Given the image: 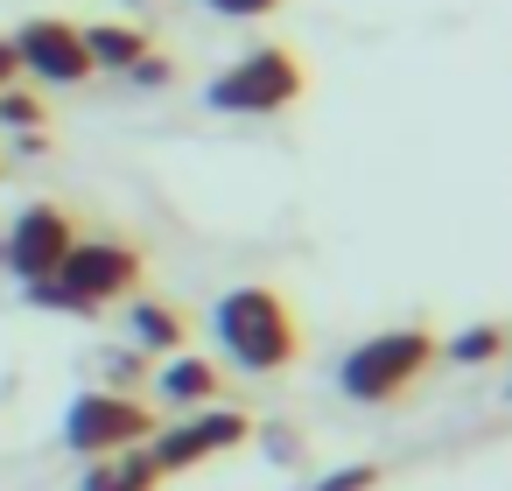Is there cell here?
<instances>
[{"instance_id": "1", "label": "cell", "mask_w": 512, "mask_h": 491, "mask_svg": "<svg viewBox=\"0 0 512 491\" xmlns=\"http://www.w3.org/2000/svg\"><path fill=\"white\" fill-rule=\"evenodd\" d=\"M22 288H29V302H36V309L92 316V309H106V302H120V295H134V288H141V253H134V246H120V239H78V246L64 253V267H57V274L22 281Z\"/></svg>"}, {"instance_id": "2", "label": "cell", "mask_w": 512, "mask_h": 491, "mask_svg": "<svg viewBox=\"0 0 512 491\" xmlns=\"http://www.w3.org/2000/svg\"><path fill=\"white\" fill-rule=\"evenodd\" d=\"M435 358H442L435 330H421V323H393V330H379V337H365V344L344 351L337 386H344V400H358V407H393V400H407L414 379H428Z\"/></svg>"}, {"instance_id": "3", "label": "cell", "mask_w": 512, "mask_h": 491, "mask_svg": "<svg viewBox=\"0 0 512 491\" xmlns=\"http://www.w3.org/2000/svg\"><path fill=\"white\" fill-rule=\"evenodd\" d=\"M211 323H218L225 358L246 365V372H288L302 358V323L274 288H232Z\"/></svg>"}, {"instance_id": "4", "label": "cell", "mask_w": 512, "mask_h": 491, "mask_svg": "<svg viewBox=\"0 0 512 491\" xmlns=\"http://www.w3.org/2000/svg\"><path fill=\"white\" fill-rule=\"evenodd\" d=\"M309 92V64L295 57V43H253L239 64H225L211 78V106L218 113H288Z\"/></svg>"}, {"instance_id": "5", "label": "cell", "mask_w": 512, "mask_h": 491, "mask_svg": "<svg viewBox=\"0 0 512 491\" xmlns=\"http://www.w3.org/2000/svg\"><path fill=\"white\" fill-rule=\"evenodd\" d=\"M155 428H162V421H155L148 400H134V393H106V386H85V393H71V407H64V442H71L78 456L141 449Z\"/></svg>"}, {"instance_id": "6", "label": "cell", "mask_w": 512, "mask_h": 491, "mask_svg": "<svg viewBox=\"0 0 512 491\" xmlns=\"http://www.w3.org/2000/svg\"><path fill=\"white\" fill-rule=\"evenodd\" d=\"M71 246H78V211L43 197V204H29V211H15L0 260H8V274H15V281H43V274H57V267H64V253H71Z\"/></svg>"}, {"instance_id": "7", "label": "cell", "mask_w": 512, "mask_h": 491, "mask_svg": "<svg viewBox=\"0 0 512 491\" xmlns=\"http://www.w3.org/2000/svg\"><path fill=\"white\" fill-rule=\"evenodd\" d=\"M246 435H253V421H246L239 407H211V414H190V421H176V428H155L141 449H148V463H155L162 477H183V470H197L204 456L239 449Z\"/></svg>"}, {"instance_id": "8", "label": "cell", "mask_w": 512, "mask_h": 491, "mask_svg": "<svg viewBox=\"0 0 512 491\" xmlns=\"http://www.w3.org/2000/svg\"><path fill=\"white\" fill-rule=\"evenodd\" d=\"M15 57H22V71H29V78H43V85H57V92L92 78L85 29H71L64 15H29V22L15 29Z\"/></svg>"}, {"instance_id": "9", "label": "cell", "mask_w": 512, "mask_h": 491, "mask_svg": "<svg viewBox=\"0 0 512 491\" xmlns=\"http://www.w3.org/2000/svg\"><path fill=\"white\" fill-rule=\"evenodd\" d=\"M127 344L176 358V351H190V316L169 309V302H134V309H127Z\"/></svg>"}, {"instance_id": "10", "label": "cell", "mask_w": 512, "mask_h": 491, "mask_svg": "<svg viewBox=\"0 0 512 491\" xmlns=\"http://www.w3.org/2000/svg\"><path fill=\"white\" fill-rule=\"evenodd\" d=\"M155 484H162V470L148 463V449H113V456H92L78 491H155Z\"/></svg>"}, {"instance_id": "11", "label": "cell", "mask_w": 512, "mask_h": 491, "mask_svg": "<svg viewBox=\"0 0 512 491\" xmlns=\"http://www.w3.org/2000/svg\"><path fill=\"white\" fill-rule=\"evenodd\" d=\"M155 386H162V400H169V407H204V400H218V365H204V358L176 351V358L155 372Z\"/></svg>"}, {"instance_id": "12", "label": "cell", "mask_w": 512, "mask_h": 491, "mask_svg": "<svg viewBox=\"0 0 512 491\" xmlns=\"http://www.w3.org/2000/svg\"><path fill=\"white\" fill-rule=\"evenodd\" d=\"M85 57H92V71H134L148 57V36L120 29V22H99V29H85Z\"/></svg>"}, {"instance_id": "13", "label": "cell", "mask_w": 512, "mask_h": 491, "mask_svg": "<svg viewBox=\"0 0 512 491\" xmlns=\"http://www.w3.org/2000/svg\"><path fill=\"white\" fill-rule=\"evenodd\" d=\"M0 127H22V134H43V127H50V106H43L36 92L8 85V92H0Z\"/></svg>"}, {"instance_id": "14", "label": "cell", "mask_w": 512, "mask_h": 491, "mask_svg": "<svg viewBox=\"0 0 512 491\" xmlns=\"http://www.w3.org/2000/svg\"><path fill=\"white\" fill-rule=\"evenodd\" d=\"M498 351H505V330H498V323H477L470 337H456V344H449V358H456V365H491Z\"/></svg>"}, {"instance_id": "15", "label": "cell", "mask_w": 512, "mask_h": 491, "mask_svg": "<svg viewBox=\"0 0 512 491\" xmlns=\"http://www.w3.org/2000/svg\"><path fill=\"white\" fill-rule=\"evenodd\" d=\"M379 477H386L379 463H358V470H330V477H323V484H309V491H372Z\"/></svg>"}, {"instance_id": "16", "label": "cell", "mask_w": 512, "mask_h": 491, "mask_svg": "<svg viewBox=\"0 0 512 491\" xmlns=\"http://www.w3.org/2000/svg\"><path fill=\"white\" fill-rule=\"evenodd\" d=\"M211 15H232V22H260V15H281L288 0H204Z\"/></svg>"}, {"instance_id": "17", "label": "cell", "mask_w": 512, "mask_h": 491, "mask_svg": "<svg viewBox=\"0 0 512 491\" xmlns=\"http://www.w3.org/2000/svg\"><path fill=\"white\" fill-rule=\"evenodd\" d=\"M127 78H134V85H148V92H162V85L176 78V64H169V57H141V64L127 71Z\"/></svg>"}, {"instance_id": "18", "label": "cell", "mask_w": 512, "mask_h": 491, "mask_svg": "<svg viewBox=\"0 0 512 491\" xmlns=\"http://www.w3.org/2000/svg\"><path fill=\"white\" fill-rule=\"evenodd\" d=\"M15 71H22V57H15V36H0V92L15 85Z\"/></svg>"}, {"instance_id": "19", "label": "cell", "mask_w": 512, "mask_h": 491, "mask_svg": "<svg viewBox=\"0 0 512 491\" xmlns=\"http://www.w3.org/2000/svg\"><path fill=\"white\" fill-rule=\"evenodd\" d=\"M0 176H8V162H0Z\"/></svg>"}]
</instances>
